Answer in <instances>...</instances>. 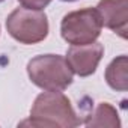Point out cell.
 I'll return each instance as SVG.
<instances>
[{
  "mask_svg": "<svg viewBox=\"0 0 128 128\" xmlns=\"http://www.w3.org/2000/svg\"><path fill=\"white\" fill-rule=\"evenodd\" d=\"M82 124V119L74 112L71 101L60 90H48L33 102L30 119L23 120L20 126H63L71 128Z\"/></svg>",
  "mask_w": 128,
  "mask_h": 128,
  "instance_id": "6da1fadb",
  "label": "cell"
},
{
  "mask_svg": "<svg viewBox=\"0 0 128 128\" xmlns=\"http://www.w3.org/2000/svg\"><path fill=\"white\" fill-rule=\"evenodd\" d=\"M27 74L32 83L44 90H63L72 83V70L65 57L42 54L27 63Z\"/></svg>",
  "mask_w": 128,
  "mask_h": 128,
  "instance_id": "7a4b0ae2",
  "label": "cell"
},
{
  "mask_svg": "<svg viewBox=\"0 0 128 128\" xmlns=\"http://www.w3.org/2000/svg\"><path fill=\"white\" fill-rule=\"evenodd\" d=\"M102 29L100 12L92 8L66 14L60 24L62 38L72 45H84L96 41Z\"/></svg>",
  "mask_w": 128,
  "mask_h": 128,
  "instance_id": "3957f363",
  "label": "cell"
},
{
  "mask_svg": "<svg viewBox=\"0 0 128 128\" xmlns=\"http://www.w3.org/2000/svg\"><path fill=\"white\" fill-rule=\"evenodd\" d=\"M9 35L21 44H36L48 35L47 15L36 9L18 8L6 20Z\"/></svg>",
  "mask_w": 128,
  "mask_h": 128,
  "instance_id": "277c9868",
  "label": "cell"
},
{
  "mask_svg": "<svg viewBox=\"0 0 128 128\" xmlns=\"http://www.w3.org/2000/svg\"><path fill=\"white\" fill-rule=\"evenodd\" d=\"M102 54V44L94 41L84 45H72L66 53V62L70 63L72 72L80 77H88L95 72Z\"/></svg>",
  "mask_w": 128,
  "mask_h": 128,
  "instance_id": "5b68a950",
  "label": "cell"
},
{
  "mask_svg": "<svg viewBox=\"0 0 128 128\" xmlns=\"http://www.w3.org/2000/svg\"><path fill=\"white\" fill-rule=\"evenodd\" d=\"M102 26L108 27L120 38H126L128 0H101L96 6Z\"/></svg>",
  "mask_w": 128,
  "mask_h": 128,
  "instance_id": "8992f818",
  "label": "cell"
},
{
  "mask_svg": "<svg viewBox=\"0 0 128 128\" xmlns=\"http://www.w3.org/2000/svg\"><path fill=\"white\" fill-rule=\"evenodd\" d=\"M106 80L108 86L114 90L125 92L128 89V59L126 56H119L106 70Z\"/></svg>",
  "mask_w": 128,
  "mask_h": 128,
  "instance_id": "52a82bcc",
  "label": "cell"
},
{
  "mask_svg": "<svg viewBox=\"0 0 128 128\" xmlns=\"http://www.w3.org/2000/svg\"><path fill=\"white\" fill-rule=\"evenodd\" d=\"M88 126H108V128H119L120 120L118 116V112L108 104L101 102L96 106L94 113L86 119Z\"/></svg>",
  "mask_w": 128,
  "mask_h": 128,
  "instance_id": "ba28073f",
  "label": "cell"
},
{
  "mask_svg": "<svg viewBox=\"0 0 128 128\" xmlns=\"http://www.w3.org/2000/svg\"><path fill=\"white\" fill-rule=\"evenodd\" d=\"M18 2H20L24 8H27V9H36V11H41V9H44L45 6L50 5L51 0H18Z\"/></svg>",
  "mask_w": 128,
  "mask_h": 128,
  "instance_id": "9c48e42d",
  "label": "cell"
},
{
  "mask_svg": "<svg viewBox=\"0 0 128 128\" xmlns=\"http://www.w3.org/2000/svg\"><path fill=\"white\" fill-rule=\"evenodd\" d=\"M62 2H76V0H62Z\"/></svg>",
  "mask_w": 128,
  "mask_h": 128,
  "instance_id": "30bf717a",
  "label": "cell"
},
{
  "mask_svg": "<svg viewBox=\"0 0 128 128\" xmlns=\"http://www.w3.org/2000/svg\"><path fill=\"white\" fill-rule=\"evenodd\" d=\"M0 2H3V0H0Z\"/></svg>",
  "mask_w": 128,
  "mask_h": 128,
  "instance_id": "8fae6325",
  "label": "cell"
}]
</instances>
